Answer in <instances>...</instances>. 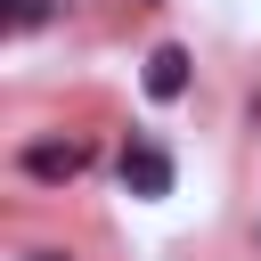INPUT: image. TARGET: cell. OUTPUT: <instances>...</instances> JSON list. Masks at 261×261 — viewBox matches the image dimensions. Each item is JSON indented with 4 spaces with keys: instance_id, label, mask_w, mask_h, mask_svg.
I'll use <instances>...</instances> for the list:
<instances>
[{
    "instance_id": "6da1fadb",
    "label": "cell",
    "mask_w": 261,
    "mask_h": 261,
    "mask_svg": "<svg viewBox=\"0 0 261 261\" xmlns=\"http://www.w3.org/2000/svg\"><path fill=\"white\" fill-rule=\"evenodd\" d=\"M122 188H130V196H171V155H163L155 139H130V147H122Z\"/></svg>"
},
{
    "instance_id": "7a4b0ae2",
    "label": "cell",
    "mask_w": 261,
    "mask_h": 261,
    "mask_svg": "<svg viewBox=\"0 0 261 261\" xmlns=\"http://www.w3.org/2000/svg\"><path fill=\"white\" fill-rule=\"evenodd\" d=\"M147 98H188V49L179 41H163V49H147Z\"/></svg>"
},
{
    "instance_id": "3957f363",
    "label": "cell",
    "mask_w": 261,
    "mask_h": 261,
    "mask_svg": "<svg viewBox=\"0 0 261 261\" xmlns=\"http://www.w3.org/2000/svg\"><path fill=\"white\" fill-rule=\"evenodd\" d=\"M82 163H90V155H82L73 139H41V147H24V171H33V179H73Z\"/></svg>"
},
{
    "instance_id": "277c9868",
    "label": "cell",
    "mask_w": 261,
    "mask_h": 261,
    "mask_svg": "<svg viewBox=\"0 0 261 261\" xmlns=\"http://www.w3.org/2000/svg\"><path fill=\"white\" fill-rule=\"evenodd\" d=\"M8 24H16V33H33V24H49V0H8Z\"/></svg>"
}]
</instances>
